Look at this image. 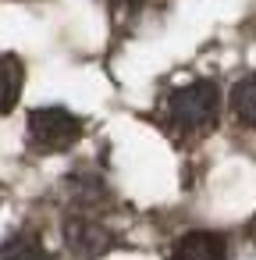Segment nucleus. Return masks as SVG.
<instances>
[{"label": "nucleus", "instance_id": "obj_2", "mask_svg": "<svg viewBox=\"0 0 256 260\" xmlns=\"http://www.w3.org/2000/svg\"><path fill=\"white\" fill-rule=\"evenodd\" d=\"M82 136V121L64 107H40L29 114V139L40 150H68Z\"/></svg>", "mask_w": 256, "mask_h": 260}, {"label": "nucleus", "instance_id": "obj_4", "mask_svg": "<svg viewBox=\"0 0 256 260\" xmlns=\"http://www.w3.org/2000/svg\"><path fill=\"white\" fill-rule=\"evenodd\" d=\"M171 260H228V242L217 232H189L174 242Z\"/></svg>", "mask_w": 256, "mask_h": 260}, {"label": "nucleus", "instance_id": "obj_3", "mask_svg": "<svg viewBox=\"0 0 256 260\" xmlns=\"http://www.w3.org/2000/svg\"><path fill=\"white\" fill-rule=\"evenodd\" d=\"M64 242H68V249L79 260H96V256H103L114 246V235L103 224L89 221V217H71L64 224Z\"/></svg>", "mask_w": 256, "mask_h": 260}, {"label": "nucleus", "instance_id": "obj_1", "mask_svg": "<svg viewBox=\"0 0 256 260\" xmlns=\"http://www.w3.org/2000/svg\"><path fill=\"white\" fill-rule=\"evenodd\" d=\"M217 111H221V93L213 82H192V86H181L171 104H167V114L178 128L185 132H199V128H210L217 121Z\"/></svg>", "mask_w": 256, "mask_h": 260}, {"label": "nucleus", "instance_id": "obj_5", "mask_svg": "<svg viewBox=\"0 0 256 260\" xmlns=\"http://www.w3.org/2000/svg\"><path fill=\"white\" fill-rule=\"evenodd\" d=\"M22 82H25V68L15 54H0V114H8L18 96H22Z\"/></svg>", "mask_w": 256, "mask_h": 260}, {"label": "nucleus", "instance_id": "obj_6", "mask_svg": "<svg viewBox=\"0 0 256 260\" xmlns=\"http://www.w3.org/2000/svg\"><path fill=\"white\" fill-rule=\"evenodd\" d=\"M231 107L238 114V121L256 128V75H245L242 82H235L231 89Z\"/></svg>", "mask_w": 256, "mask_h": 260}, {"label": "nucleus", "instance_id": "obj_7", "mask_svg": "<svg viewBox=\"0 0 256 260\" xmlns=\"http://www.w3.org/2000/svg\"><path fill=\"white\" fill-rule=\"evenodd\" d=\"M0 260H50V253L43 249L40 239L18 235V239H11V242L0 246Z\"/></svg>", "mask_w": 256, "mask_h": 260}, {"label": "nucleus", "instance_id": "obj_8", "mask_svg": "<svg viewBox=\"0 0 256 260\" xmlns=\"http://www.w3.org/2000/svg\"><path fill=\"white\" fill-rule=\"evenodd\" d=\"M252 232H256V217H252Z\"/></svg>", "mask_w": 256, "mask_h": 260}]
</instances>
